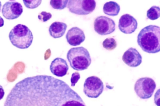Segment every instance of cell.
I'll return each instance as SVG.
<instances>
[{"label": "cell", "mask_w": 160, "mask_h": 106, "mask_svg": "<svg viewBox=\"0 0 160 106\" xmlns=\"http://www.w3.org/2000/svg\"><path fill=\"white\" fill-rule=\"evenodd\" d=\"M4 106H86L79 95L65 82L40 75L17 83L7 95Z\"/></svg>", "instance_id": "obj_1"}, {"label": "cell", "mask_w": 160, "mask_h": 106, "mask_svg": "<svg viewBox=\"0 0 160 106\" xmlns=\"http://www.w3.org/2000/svg\"><path fill=\"white\" fill-rule=\"evenodd\" d=\"M138 44L142 50L148 53H155L160 50V28L149 25L142 28L137 36Z\"/></svg>", "instance_id": "obj_2"}, {"label": "cell", "mask_w": 160, "mask_h": 106, "mask_svg": "<svg viewBox=\"0 0 160 106\" xmlns=\"http://www.w3.org/2000/svg\"><path fill=\"white\" fill-rule=\"evenodd\" d=\"M9 38L13 46L21 49L29 48L33 40L31 30L26 25L21 24L16 25L11 30Z\"/></svg>", "instance_id": "obj_3"}, {"label": "cell", "mask_w": 160, "mask_h": 106, "mask_svg": "<svg viewBox=\"0 0 160 106\" xmlns=\"http://www.w3.org/2000/svg\"><path fill=\"white\" fill-rule=\"evenodd\" d=\"M67 57L70 66L78 71L87 69L91 62L89 52L83 47L70 48L68 52Z\"/></svg>", "instance_id": "obj_4"}, {"label": "cell", "mask_w": 160, "mask_h": 106, "mask_svg": "<svg viewBox=\"0 0 160 106\" xmlns=\"http://www.w3.org/2000/svg\"><path fill=\"white\" fill-rule=\"evenodd\" d=\"M154 80L150 77H142L136 81L134 90L137 95L141 99H148L152 96L156 88Z\"/></svg>", "instance_id": "obj_5"}, {"label": "cell", "mask_w": 160, "mask_h": 106, "mask_svg": "<svg viewBox=\"0 0 160 106\" xmlns=\"http://www.w3.org/2000/svg\"><path fill=\"white\" fill-rule=\"evenodd\" d=\"M96 3L94 0H70L67 7L72 13L79 15H87L95 9Z\"/></svg>", "instance_id": "obj_6"}, {"label": "cell", "mask_w": 160, "mask_h": 106, "mask_svg": "<svg viewBox=\"0 0 160 106\" xmlns=\"http://www.w3.org/2000/svg\"><path fill=\"white\" fill-rule=\"evenodd\" d=\"M103 90V83L98 77L92 76L85 80L83 85V92L88 97L98 98Z\"/></svg>", "instance_id": "obj_7"}, {"label": "cell", "mask_w": 160, "mask_h": 106, "mask_svg": "<svg viewBox=\"0 0 160 106\" xmlns=\"http://www.w3.org/2000/svg\"><path fill=\"white\" fill-rule=\"evenodd\" d=\"M95 31L102 35H109L115 30V24L111 18L104 16L97 17L94 22Z\"/></svg>", "instance_id": "obj_8"}, {"label": "cell", "mask_w": 160, "mask_h": 106, "mask_svg": "<svg viewBox=\"0 0 160 106\" xmlns=\"http://www.w3.org/2000/svg\"><path fill=\"white\" fill-rule=\"evenodd\" d=\"M21 4L16 1H8L3 5L2 15L8 20H14L19 17L23 12Z\"/></svg>", "instance_id": "obj_9"}, {"label": "cell", "mask_w": 160, "mask_h": 106, "mask_svg": "<svg viewBox=\"0 0 160 106\" xmlns=\"http://www.w3.org/2000/svg\"><path fill=\"white\" fill-rule=\"evenodd\" d=\"M118 26L122 32L125 34H131L137 29L138 22L133 16L125 14L122 16L119 19Z\"/></svg>", "instance_id": "obj_10"}, {"label": "cell", "mask_w": 160, "mask_h": 106, "mask_svg": "<svg viewBox=\"0 0 160 106\" xmlns=\"http://www.w3.org/2000/svg\"><path fill=\"white\" fill-rule=\"evenodd\" d=\"M122 59L127 65L131 67H136L142 62V57L136 49L130 48L123 53Z\"/></svg>", "instance_id": "obj_11"}, {"label": "cell", "mask_w": 160, "mask_h": 106, "mask_svg": "<svg viewBox=\"0 0 160 106\" xmlns=\"http://www.w3.org/2000/svg\"><path fill=\"white\" fill-rule=\"evenodd\" d=\"M68 44L72 46L80 45L85 40V36L83 31L77 27H74L69 30L66 35Z\"/></svg>", "instance_id": "obj_12"}, {"label": "cell", "mask_w": 160, "mask_h": 106, "mask_svg": "<svg viewBox=\"0 0 160 106\" xmlns=\"http://www.w3.org/2000/svg\"><path fill=\"white\" fill-rule=\"evenodd\" d=\"M51 73L58 77H62L67 74L69 67L66 61L60 58H55L50 66Z\"/></svg>", "instance_id": "obj_13"}, {"label": "cell", "mask_w": 160, "mask_h": 106, "mask_svg": "<svg viewBox=\"0 0 160 106\" xmlns=\"http://www.w3.org/2000/svg\"><path fill=\"white\" fill-rule=\"evenodd\" d=\"M67 25L63 22L55 21L52 23L49 28L50 35L54 38H59L65 34Z\"/></svg>", "instance_id": "obj_14"}, {"label": "cell", "mask_w": 160, "mask_h": 106, "mask_svg": "<svg viewBox=\"0 0 160 106\" xmlns=\"http://www.w3.org/2000/svg\"><path fill=\"white\" fill-rule=\"evenodd\" d=\"M103 10L106 15L112 16H116L120 11V6L115 2L110 1L104 4Z\"/></svg>", "instance_id": "obj_15"}, {"label": "cell", "mask_w": 160, "mask_h": 106, "mask_svg": "<svg viewBox=\"0 0 160 106\" xmlns=\"http://www.w3.org/2000/svg\"><path fill=\"white\" fill-rule=\"evenodd\" d=\"M147 16L149 19L154 20L158 19L160 16V8L158 7L152 6L147 11Z\"/></svg>", "instance_id": "obj_16"}, {"label": "cell", "mask_w": 160, "mask_h": 106, "mask_svg": "<svg viewBox=\"0 0 160 106\" xmlns=\"http://www.w3.org/2000/svg\"><path fill=\"white\" fill-rule=\"evenodd\" d=\"M102 45L107 50L111 51L117 47L116 41L112 38H107L102 42Z\"/></svg>", "instance_id": "obj_17"}, {"label": "cell", "mask_w": 160, "mask_h": 106, "mask_svg": "<svg viewBox=\"0 0 160 106\" xmlns=\"http://www.w3.org/2000/svg\"><path fill=\"white\" fill-rule=\"evenodd\" d=\"M68 0H52L50 1V4L52 7L56 9L62 10L66 7Z\"/></svg>", "instance_id": "obj_18"}, {"label": "cell", "mask_w": 160, "mask_h": 106, "mask_svg": "<svg viewBox=\"0 0 160 106\" xmlns=\"http://www.w3.org/2000/svg\"><path fill=\"white\" fill-rule=\"evenodd\" d=\"M23 1L26 7L31 9L37 7L42 2V0H24Z\"/></svg>", "instance_id": "obj_19"}, {"label": "cell", "mask_w": 160, "mask_h": 106, "mask_svg": "<svg viewBox=\"0 0 160 106\" xmlns=\"http://www.w3.org/2000/svg\"><path fill=\"white\" fill-rule=\"evenodd\" d=\"M52 17V15L50 12H47L45 11H42L38 16V19L43 22L47 21Z\"/></svg>", "instance_id": "obj_20"}, {"label": "cell", "mask_w": 160, "mask_h": 106, "mask_svg": "<svg viewBox=\"0 0 160 106\" xmlns=\"http://www.w3.org/2000/svg\"><path fill=\"white\" fill-rule=\"evenodd\" d=\"M80 78V76L79 72H75L72 73L70 79L71 86H75Z\"/></svg>", "instance_id": "obj_21"}, {"label": "cell", "mask_w": 160, "mask_h": 106, "mask_svg": "<svg viewBox=\"0 0 160 106\" xmlns=\"http://www.w3.org/2000/svg\"><path fill=\"white\" fill-rule=\"evenodd\" d=\"M5 92L3 87L0 85V100L4 97Z\"/></svg>", "instance_id": "obj_22"}, {"label": "cell", "mask_w": 160, "mask_h": 106, "mask_svg": "<svg viewBox=\"0 0 160 106\" xmlns=\"http://www.w3.org/2000/svg\"><path fill=\"white\" fill-rule=\"evenodd\" d=\"M4 24V21L3 19L0 16V27H2Z\"/></svg>", "instance_id": "obj_23"}, {"label": "cell", "mask_w": 160, "mask_h": 106, "mask_svg": "<svg viewBox=\"0 0 160 106\" xmlns=\"http://www.w3.org/2000/svg\"><path fill=\"white\" fill-rule=\"evenodd\" d=\"M1 7H2V4H1V1H0V11H1Z\"/></svg>", "instance_id": "obj_24"}]
</instances>
